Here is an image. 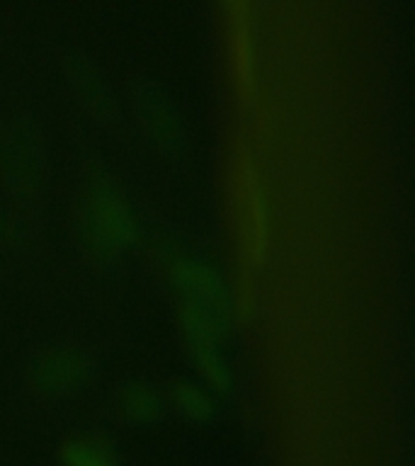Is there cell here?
Returning a JSON list of instances; mask_svg holds the SVG:
<instances>
[{
    "mask_svg": "<svg viewBox=\"0 0 415 466\" xmlns=\"http://www.w3.org/2000/svg\"><path fill=\"white\" fill-rule=\"evenodd\" d=\"M78 226L87 253L112 260L137 240V217L127 197L107 177H93L83 189Z\"/></svg>",
    "mask_w": 415,
    "mask_h": 466,
    "instance_id": "cell-1",
    "label": "cell"
},
{
    "mask_svg": "<svg viewBox=\"0 0 415 466\" xmlns=\"http://www.w3.org/2000/svg\"><path fill=\"white\" fill-rule=\"evenodd\" d=\"M93 377V362L80 348L56 345L46 348L32 360L27 386L42 403H61L78 396Z\"/></svg>",
    "mask_w": 415,
    "mask_h": 466,
    "instance_id": "cell-2",
    "label": "cell"
},
{
    "mask_svg": "<svg viewBox=\"0 0 415 466\" xmlns=\"http://www.w3.org/2000/svg\"><path fill=\"white\" fill-rule=\"evenodd\" d=\"M166 269L170 282L180 294V304L197 309L218 333H226L228 319H231V301H228L221 277L207 262L195 260L185 253L167 255Z\"/></svg>",
    "mask_w": 415,
    "mask_h": 466,
    "instance_id": "cell-3",
    "label": "cell"
},
{
    "mask_svg": "<svg viewBox=\"0 0 415 466\" xmlns=\"http://www.w3.org/2000/svg\"><path fill=\"white\" fill-rule=\"evenodd\" d=\"M0 180L17 197H35L42 189V146L25 127L0 134Z\"/></svg>",
    "mask_w": 415,
    "mask_h": 466,
    "instance_id": "cell-4",
    "label": "cell"
},
{
    "mask_svg": "<svg viewBox=\"0 0 415 466\" xmlns=\"http://www.w3.org/2000/svg\"><path fill=\"white\" fill-rule=\"evenodd\" d=\"M233 180H236V209L243 231V246L250 260L260 262L268 250V207L262 195V182L258 180V170L248 158L238 160Z\"/></svg>",
    "mask_w": 415,
    "mask_h": 466,
    "instance_id": "cell-5",
    "label": "cell"
},
{
    "mask_svg": "<svg viewBox=\"0 0 415 466\" xmlns=\"http://www.w3.org/2000/svg\"><path fill=\"white\" fill-rule=\"evenodd\" d=\"M180 326L197 370L202 371V377L214 389H226L231 379H228V367H226L224 357L218 355L221 333L197 309L185 304H180Z\"/></svg>",
    "mask_w": 415,
    "mask_h": 466,
    "instance_id": "cell-6",
    "label": "cell"
},
{
    "mask_svg": "<svg viewBox=\"0 0 415 466\" xmlns=\"http://www.w3.org/2000/svg\"><path fill=\"white\" fill-rule=\"evenodd\" d=\"M228 32V54H231L233 78L240 90L250 93L255 86V46L250 32V0H221Z\"/></svg>",
    "mask_w": 415,
    "mask_h": 466,
    "instance_id": "cell-7",
    "label": "cell"
},
{
    "mask_svg": "<svg viewBox=\"0 0 415 466\" xmlns=\"http://www.w3.org/2000/svg\"><path fill=\"white\" fill-rule=\"evenodd\" d=\"M137 109L141 127L160 151L167 156L185 153V129H182L180 116L163 95L156 90H144L137 97Z\"/></svg>",
    "mask_w": 415,
    "mask_h": 466,
    "instance_id": "cell-8",
    "label": "cell"
},
{
    "mask_svg": "<svg viewBox=\"0 0 415 466\" xmlns=\"http://www.w3.org/2000/svg\"><path fill=\"white\" fill-rule=\"evenodd\" d=\"M115 408L124 422H129L134 428H146L158 420L163 413V399L158 389L148 381L134 379L119 386L115 399Z\"/></svg>",
    "mask_w": 415,
    "mask_h": 466,
    "instance_id": "cell-9",
    "label": "cell"
},
{
    "mask_svg": "<svg viewBox=\"0 0 415 466\" xmlns=\"http://www.w3.org/2000/svg\"><path fill=\"white\" fill-rule=\"evenodd\" d=\"M68 76H71L73 93L78 95V100L83 102V107L90 112L97 119H107V116L115 115V97H112V90L105 83L100 73L95 71L93 66L87 61H78L68 68Z\"/></svg>",
    "mask_w": 415,
    "mask_h": 466,
    "instance_id": "cell-10",
    "label": "cell"
},
{
    "mask_svg": "<svg viewBox=\"0 0 415 466\" xmlns=\"http://www.w3.org/2000/svg\"><path fill=\"white\" fill-rule=\"evenodd\" d=\"M61 466H116V454L109 440L95 432H80L61 444Z\"/></svg>",
    "mask_w": 415,
    "mask_h": 466,
    "instance_id": "cell-11",
    "label": "cell"
},
{
    "mask_svg": "<svg viewBox=\"0 0 415 466\" xmlns=\"http://www.w3.org/2000/svg\"><path fill=\"white\" fill-rule=\"evenodd\" d=\"M170 403L187 420L204 422L214 415V400L199 384L192 381H175L170 386Z\"/></svg>",
    "mask_w": 415,
    "mask_h": 466,
    "instance_id": "cell-12",
    "label": "cell"
},
{
    "mask_svg": "<svg viewBox=\"0 0 415 466\" xmlns=\"http://www.w3.org/2000/svg\"><path fill=\"white\" fill-rule=\"evenodd\" d=\"M25 236L20 211L0 197V246H13Z\"/></svg>",
    "mask_w": 415,
    "mask_h": 466,
    "instance_id": "cell-13",
    "label": "cell"
}]
</instances>
